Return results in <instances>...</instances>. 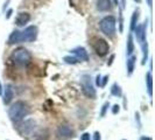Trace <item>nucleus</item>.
<instances>
[{
	"label": "nucleus",
	"mask_w": 155,
	"mask_h": 140,
	"mask_svg": "<svg viewBox=\"0 0 155 140\" xmlns=\"http://www.w3.org/2000/svg\"><path fill=\"white\" fill-rule=\"evenodd\" d=\"M31 112L29 106L23 101H16L8 110V117L13 123H21L25 117H27Z\"/></svg>",
	"instance_id": "obj_1"
},
{
	"label": "nucleus",
	"mask_w": 155,
	"mask_h": 140,
	"mask_svg": "<svg viewBox=\"0 0 155 140\" xmlns=\"http://www.w3.org/2000/svg\"><path fill=\"white\" fill-rule=\"evenodd\" d=\"M11 60L19 65H28L31 62V54L25 48H16L11 54Z\"/></svg>",
	"instance_id": "obj_2"
},
{
	"label": "nucleus",
	"mask_w": 155,
	"mask_h": 140,
	"mask_svg": "<svg viewBox=\"0 0 155 140\" xmlns=\"http://www.w3.org/2000/svg\"><path fill=\"white\" fill-rule=\"evenodd\" d=\"M116 23L117 20L113 15H107L103 18L99 22V28H101V33H104L106 36L109 38H113L116 35Z\"/></svg>",
	"instance_id": "obj_3"
},
{
	"label": "nucleus",
	"mask_w": 155,
	"mask_h": 140,
	"mask_svg": "<svg viewBox=\"0 0 155 140\" xmlns=\"http://www.w3.org/2000/svg\"><path fill=\"white\" fill-rule=\"evenodd\" d=\"M81 86H82L83 93L87 98H91V99L96 98V89H94V86L92 84L90 75H83L81 77Z\"/></svg>",
	"instance_id": "obj_4"
},
{
	"label": "nucleus",
	"mask_w": 155,
	"mask_h": 140,
	"mask_svg": "<svg viewBox=\"0 0 155 140\" xmlns=\"http://www.w3.org/2000/svg\"><path fill=\"white\" fill-rule=\"evenodd\" d=\"M92 47L94 49V52H96V54L98 56H101V57H104V56H106L109 54L110 46L104 39H101V38L94 39L92 42Z\"/></svg>",
	"instance_id": "obj_5"
},
{
	"label": "nucleus",
	"mask_w": 155,
	"mask_h": 140,
	"mask_svg": "<svg viewBox=\"0 0 155 140\" xmlns=\"http://www.w3.org/2000/svg\"><path fill=\"white\" fill-rule=\"evenodd\" d=\"M39 34V29L36 26L31 25L26 27L23 31H21V38H22V42H33L35 41Z\"/></svg>",
	"instance_id": "obj_6"
},
{
	"label": "nucleus",
	"mask_w": 155,
	"mask_h": 140,
	"mask_svg": "<svg viewBox=\"0 0 155 140\" xmlns=\"http://www.w3.org/2000/svg\"><path fill=\"white\" fill-rule=\"evenodd\" d=\"M146 31H147V21H145L143 23H140V25H137V27L134 28V34H135V38L138 40L140 45L143 43L145 41H147L146 39Z\"/></svg>",
	"instance_id": "obj_7"
},
{
	"label": "nucleus",
	"mask_w": 155,
	"mask_h": 140,
	"mask_svg": "<svg viewBox=\"0 0 155 140\" xmlns=\"http://www.w3.org/2000/svg\"><path fill=\"white\" fill-rule=\"evenodd\" d=\"M74 135V130L70 127L69 125H61L57 128V137L62 140L69 139Z\"/></svg>",
	"instance_id": "obj_8"
},
{
	"label": "nucleus",
	"mask_w": 155,
	"mask_h": 140,
	"mask_svg": "<svg viewBox=\"0 0 155 140\" xmlns=\"http://www.w3.org/2000/svg\"><path fill=\"white\" fill-rule=\"evenodd\" d=\"M70 52H71V54L74 55L75 57H77L78 61H87L89 60L87 52L85 50V48H83V47H76V48L71 49Z\"/></svg>",
	"instance_id": "obj_9"
},
{
	"label": "nucleus",
	"mask_w": 155,
	"mask_h": 140,
	"mask_svg": "<svg viewBox=\"0 0 155 140\" xmlns=\"http://www.w3.org/2000/svg\"><path fill=\"white\" fill-rule=\"evenodd\" d=\"M29 21H31V14L27 13V12H21V13H19L15 19L16 26H19V27H25Z\"/></svg>",
	"instance_id": "obj_10"
},
{
	"label": "nucleus",
	"mask_w": 155,
	"mask_h": 140,
	"mask_svg": "<svg viewBox=\"0 0 155 140\" xmlns=\"http://www.w3.org/2000/svg\"><path fill=\"white\" fill-rule=\"evenodd\" d=\"M97 9L99 12H109L113 7L112 0H97Z\"/></svg>",
	"instance_id": "obj_11"
},
{
	"label": "nucleus",
	"mask_w": 155,
	"mask_h": 140,
	"mask_svg": "<svg viewBox=\"0 0 155 140\" xmlns=\"http://www.w3.org/2000/svg\"><path fill=\"white\" fill-rule=\"evenodd\" d=\"M13 98H14V90H13L12 85L7 84V85L5 86V91H4V99H2V102H4V104H5V105H8L11 102L13 101Z\"/></svg>",
	"instance_id": "obj_12"
},
{
	"label": "nucleus",
	"mask_w": 155,
	"mask_h": 140,
	"mask_svg": "<svg viewBox=\"0 0 155 140\" xmlns=\"http://www.w3.org/2000/svg\"><path fill=\"white\" fill-rule=\"evenodd\" d=\"M22 42V38H21V31L12 32V34L8 38V45H16V43H21Z\"/></svg>",
	"instance_id": "obj_13"
},
{
	"label": "nucleus",
	"mask_w": 155,
	"mask_h": 140,
	"mask_svg": "<svg viewBox=\"0 0 155 140\" xmlns=\"http://www.w3.org/2000/svg\"><path fill=\"white\" fill-rule=\"evenodd\" d=\"M135 62H137V56L135 55H131L128 58H127V75L131 76L134 71V68H135Z\"/></svg>",
	"instance_id": "obj_14"
},
{
	"label": "nucleus",
	"mask_w": 155,
	"mask_h": 140,
	"mask_svg": "<svg viewBox=\"0 0 155 140\" xmlns=\"http://www.w3.org/2000/svg\"><path fill=\"white\" fill-rule=\"evenodd\" d=\"M139 16H140V11H139V8H137V9L133 12L132 18H131V25H130V31L131 32L134 31V28L137 27L138 21H139Z\"/></svg>",
	"instance_id": "obj_15"
},
{
	"label": "nucleus",
	"mask_w": 155,
	"mask_h": 140,
	"mask_svg": "<svg viewBox=\"0 0 155 140\" xmlns=\"http://www.w3.org/2000/svg\"><path fill=\"white\" fill-rule=\"evenodd\" d=\"M133 52H134V41H133V35L130 34L128 38H127V46H126V53L128 56L133 55Z\"/></svg>",
	"instance_id": "obj_16"
},
{
	"label": "nucleus",
	"mask_w": 155,
	"mask_h": 140,
	"mask_svg": "<svg viewBox=\"0 0 155 140\" xmlns=\"http://www.w3.org/2000/svg\"><path fill=\"white\" fill-rule=\"evenodd\" d=\"M141 47H142V61H141V64H146L148 58V42L145 41L143 43H141Z\"/></svg>",
	"instance_id": "obj_17"
},
{
	"label": "nucleus",
	"mask_w": 155,
	"mask_h": 140,
	"mask_svg": "<svg viewBox=\"0 0 155 140\" xmlns=\"http://www.w3.org/2000/svg\"><path fill=\"white\" fill-rule=\"evenodd\" d=\"M111 95L114 96V97H121L123 96V91H121V88L118 83H114L113 85L111 86Z\"/></svg>",
	"instance_id": "obj_18"
},
{
	"label": "nucleus",
	"mask_w": 155,
	"mask_h": 140,
	"mask_svg": "<svg viewBox=\"0 0 155 140\" xmlns=\"http://www.w3.org/2000/svg\"><path fill=\"white\" fill-rule=\"evenodd\" d=\"M146 82H147V89L149 96L152 97V89H153V77H152V72L149 71L146 75Z\"/></svg>",
	"instance_id": "obj_19"
},
{
	"label": "nucleus",
	"mask_w": 155,
	"mask_h": 140,
	"mask_svg": "<svg viewBox=\"0 0 155 140\" xmlns=\"http://www.w3.org/2000/svg\"><path fill=\"white\" fill-rule=\"evenodd\" d=\"M63 61L65 63H68V64H76V63L79 62L78 58L75 57V56H65V57L63 58Z\"/></svg>",
	"instance_id": "obj_20"
},
{
	"label": "nucleus",
	"mask_w": 155,
	"mask_h": 140,
	"mask_svg": "<svg viewBox=\"0 0 155 140\" xmlns=\"http://www.w3.org/2000/svg\"><path fill=\"white\" fill-rule=\"evenodd\" d=\"M110 108V102H105L104 103V105L101 106V117H104L106 115V112H107V110Z\"/></svg>",
	"instance_id": "obj_21"
},
{
	"label": "nucleus",
	"mask_w": 155,
	"mask_h": 140,
	"mask_svg": "<svg viewBox=\"0 0 155 140\" xmlns=\"http://www.w3.org/2000/svg\"><path fill=\"white\" fill-rule=\"evenodd\" d=\"M119 111H120V106H119L118 104H116V105H113V106H112V113H113V115L119 113Z\"/></svg>",
	"instance_id": "obj_22"
},
{
	"label": "nucleus",
	"mask_w": 155,
	"mask_h": 140,
	"mask_svg": "<svg viewBox=\"0 0 155 140\" xmlns=\"http://www.w3.org/2000/svg\"><path fill=\"white\" fill-rule=\"evenodd\" d=\"M81 140H91V134L90 133H83L82 137H81Z\"/></svg>",
	"instance_id": "obj_23"
},
{
	"label": "nucleus",
	"mask_w": 155,
	"mask_h": 140,
	"mask_svg": "<svg viewBox=\"0 0 155 140\" xmlns=\"http://www.w3.org/2000/svg\"><path fill=\"white\" fill-rule=\"evenodd\" d=\"M103 79V82L101 83V88H105V85H106V83H107V81H109V75H106L104 78H101Z\"/></svg>",
	"instance_id": "obj_24"
},
{
	"label": "nucleus",
	"mask_w": 155,
	"mask_h": 140,
	"mask_svg": "<svg viewBox=\"0 0 155 140\" xmlns=\"http://www.w3.org/2000/svg\"><path fill=\"white\" fill-rule=\"evenodd\" d=\"M101 75H97V77H96V84L98 86H101Z\"/></svg>",
	"instance_id": "obj_25"
},
{
	"label": "nucleus",
	"mask_w": 155,
	"mask_h": 140,
	"mask_svg": "<svg viewBox=\"0 0 155 140\" xmlns=\"http://www.w3.org/2000/svg\"><path fill=\"white\" fill-rule=\"evenodd\" d=\"M93 140H101V133H99V132H94V134H93Z\"/></svg>",
	"instance_id": "obj_26"
},
{
	"label": "nucleus",
	"mask_w": 155,
	"mask_h": 140,
	"mask_svg": "<svg viewBox=\"0 0 155 140\" xmlns=\"http://www.w3.org/2000/svg\"><path fill=\"white\" fill-rule=\"evenodd\" d=\"M114 57H116L114 55H111V57H110V61L107 62V65H111V64L113 63V60H114Z\"/></svg>",
	"instance_id": "obj_27"
},
{
	"label": "nucleus",
	"mask_w": 155,
	"mask_h": 140,
	"mask_svg": "<svg viewBox=\"0 0 155 140\" xmlns=\"http://www.w3.org/2000/svg\"><path fill=\"white\" fill-rule=\"evenodd\" d=\"M12 13H13V11L12 9H8V12L6 13V19H9L12 16Z\"/></svg>",
	"instance_id": "obj_28"
},
{
	"label": "nucleus",
	"mask_w": 155,
	"mask_h": 140,
	"mask_svg": "<svg viewBox=\"0 0 155 140\" xmlns=\"http://www.w3.org/2000/svg\"><path fill=\"white\" fill-rule=\"evenodd\" d=\"M146 1H147V5H148V6L152 8V6H153V0H146Z\"/></svg>",
	"instance_id": "obj_29"
},
{
	"label": "nucleus",
	"mask_w": 155,
	"mask_h": 140,
	"mask_svg": "<svg viewBox=\"0 0 155 140\" xmlns=\"http://www.w3.org/2000/svg\"><path fill=\"white\" fill-rule=\"evenodd\" d=\"M140 140H153V139H152L150 137H145V135H143V137L140 138Z\"/></svg>",
	"instance_id": "obj_30"
},
{
	"label": "nucleus",
	"mask_w": 155,
	"mask_h": 140,
	"mask_svg": "<svg viewBox=\"0 0 155 140\" xmlns=\"http://www.w3.org/2000/svg\"><path fill=\"white\" fill-rule=\"evenodd\" d=\"M112 4H113L114 6H118V5H119V0H112Z\"/></svg>",
	"instance_id": "obj_31"
},
{
	"label": "nucleus",
	"mask_w": 155,
	"mask_h": 140,
	"mask_svg": "<svg viewBox=\"0 0 155 140\" xmlns=\"http://www.w3.org/2000/svg\"><path fill=\"white\" fill-rule=\"evenodd\" d=\"M8 4H9V0H7V1L5 2V6H4V8H2V11H5V9H6V7H7Z\"/></svg>",
	"instance_id": "obj_32"
},
{
	"label": "nucleus",
	"mask_w": 155,
	"mask_h": 140,
	"mask_svg": "<svg viewBox=\"0 0 155 140\" xmlns=\"http://www.w3.org/2000/svg\"><path fill=\"white\" fill-rule=\"evenodd\" d=\"M121 5H123V7L126 6V0H121Z\"/></svg>",
	"instance_id": "obj_33"
},
{
	"label": "nucleus",
	"mask_w": 155,
	"mask_h": 140,
	"mask_svg": "<svg viewBox=\"0 0 155 140\" xmlns=\"http://www.w3.org/2000/svg\"><path fill=\"white\" fill-rule=\"evenodd\" d=\"M2 95V89H1V83H0V96Z\"/></svg>",
	"instance_id": "obj_34"
},
{
	"label": "nucleus",
	"mask_w": 155,
	"mask_h": 140,
	"mask_svg": "<svg viewBox=\"0 0 155 140\" xmlns=\"http://www.w3.org/2000/svg\"><path fill=\"white\" fill-rule=\"evenodd\" d=\"M134 1H135V2H138V4H140V2H141V0H134Z\"/></svg>",
	"instance_id": "obj_35"
},
{
	"label": "nucleus",
	"mask_w": 155,
	"mask_h": 140,
	"mask_svg": "<svg viewBox=\"0 0 155 140\" xmlns=\"http://www.w3.org/2000/svg\"><path fill=\"white\" fill-rule=\"evenodd\" d=\"M124 140H125V139H124Z\"/></svg>",
	"instance_id": "obj_36"
}]
</instances>
